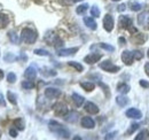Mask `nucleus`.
Segmentation results:
<instances>
[{"label":"nucleus","instance_id":"nucleus-1","mask_svg":"<svg viewBox=\"0 0 149 140\" xmlns=\"http://www.w3.org/2000/svg\"><path fill=\"white\" fill-rule=\"evenodd\" d=\"M49 129H51L52 132L56 133L58 137H62V138H65V139H68L70 137L69 130L65 129L63 125H61L57 122H55V121H51L49 122Z\"/></svg>","mask_w":149,"mask_h":140},{"label":"nucleus","instance_id":"nucleus-2","mask_svg":"<svg viewBox=\"0 0 149 140\" xmlns=\"http://www.w3.org/2000/svg\"><path fill=\"white\" fill-rule=\"evenodd\" d=\"M21 40L25 44H33L37 40V32L30 28H24L21 32Z\"/></svg>","mask_w":149,"mask_h":140},{"label":"nucleus","instance_id":"nucleus-3","mask_svg":"<svg viewBox=\"0 0 149 140\" xmlns=\"http://www.w3.org/2000/svg\"><path fill=\"white\" fill-rule=\"evenodd\" d=\"M119 25L123 29H129L131 34H136V31H138L135 28L132 27V20L129 16H125V15H122L119 18Z\"/></svg>","mask_w":149,"mask_h":140},{"label":"nucleus","instance_id":"nucleus-4","mask_svg":"<svg viewBox=\"0 0 149 140\" xmlns=\"http://www.w3.org/2000/svg\"><path fill=\"white\" fill-rule=\"evenodd\" d=\"M45 39H46V41L48 43V45H53V46H55L56 48H57V47H61V46L63 45V41H62L57 36L54 35V34H52V32L47 34V36L45 37Z\"/></svg>","mask_w":149,"mask_h":140},{"label":"nucleus","instance_id":"nucleus-5","mask_svg":"<svg viewBox=\"0 0 149 140\" xmlns=\"http://www.w3.org/2000/svg\"><path fill=\"white\" fill-rule=\"evenodd\" d=\"M138 23H139V25H141L145 30H149V10L142 12V13L138 16Z\"/></svg>","mask_w":149,"mask_h":140},{"label":"nucleus","instance_id":"nucleus-6","mask_svg":"<svg viewBox=\"0 0 149 140\" xmlns=\"http://www.w3.org/2000/svg\"><path fill=\"white\" fill-rule=\"evenodd\" d=\"M100 68H101V69H103L104 71L112 72V74H115V72H117V71H119V70H120V68H119L118 66H115L111 61H109V60L101 62V63H100Z\"/></svg>","mask_w":149,"mask_h":140},{"label":"nucleus","instance_id":"nucleus-7","mask_svg":"<svg viewBox=\"0 0 149 140\" xmlns=\"http://www.w3.org/2000/svg\"><path fill=\"white\" fill-rule=\"evenodd\" d=\"M113 25H115V22H113V18H112L110 14H107L104 18H103V28L106 31L110 32L113 29Z\"/></svg>","mask_w":149,"mask_h":140},{"label":"nucleus","instance_id":"nucleus-8","mask_svg":"<svg viewBox=\"0 0 149 140\" xmlns=\"http://www.w3.org/2000/svg\"><path fill=\"white\" fill-rule=\"evenodd\" d=\"M61 95V91L54 88H47L45 90V97L48 99H56Z\"/></svg>","mask_w":149,"mask_h":140},{"label":"nucleus","instance_id":"nucleus-9","mask_svg":"<svg viewBox=\"0 0 149 140\" xmlns=\"http://www.w3.org/2000/svg\"><path fill=\"white\" fill-rule=\"evenodd\" d=\"M101 57H102V55H101V54H97V53H91V54H88V55H86V56L84 57V61H85L86 63H88V64H94V63H95V62H97Z\"/></svg>","mask_w":149,"mask_h":140},{"label":"nucleus","instance_id":"nucleus-10","mask_svg":"<svg viewBox=\"0 0 149 140\" xmlns=\"http://www.w3.org/2000/svg\"><path fill=\"white\" fill-rule=\"evenodd\" d=\"M54 111H55L56 115H58V116H65L69 113V109H68V107L64 104H57L55 106V108H54Z\"/></svg>","mask_w":149,"mask_h":140},{"label":"nucleus","instance_id":"nucleus-11","mask_svg":"<svg viewBox=\"0 0 149 140\" xmlns=\"http://www.w3.org/2000/svg\"><path fill=\"white\" fill-rule=\"evenodd\" d=\"M122 60L126 66H131L133 63V60H134L133 53L130 52V51H124L122 53Z\"/></svg>","mask_w":149,"mask_h":140},{"label":"nucleus","instance_id":"nucleus-12","mask_svg":"<svg viewBox=\"0 0 149 140\" xmlns=\"http://www.w3.org/2000/svg\"><path fill=\"white\" fill-rule=\"evenodd\" d=\"M126 116L130 117V118H135V120H140L142 117V113L139 110V109H135V108H131L126 111Z\"/></svg>","mask_w":149,"mask_h":140},{"label":"nucleus","instance_id":"nucleus-13","mask_svg":"<svg viewBox=\"0 0 149 140\" xmlns=\"http://www.w3.org/2000/svg\"><path fill=\"white\" fill-rule=\"evenodd\" d=\"M78 47H72V48H63V50H58L57 55L58 56H69V55H74V53L78 52Z\"/></svg>","mask_w":149,"mask_h":140},{"label":"nucleus","instance_id":"nucleus-14","mask_svg":"<svg viewBox=\"0 0 149 140\" xmlns=\"http://www.w3.org/2000/svg\"><path fill=\"white\" fill-rule=\"evenodd\" d=\"M24 77L26 78V79H30V80H33L36 77H37V70L35 67H29V68H26L25 70V72H24Z\"/></svg>","mask_w":149,"mask_h":140},{"label":"nucleus","instance_id":"nucleus-15","mask_svg":"<svg viewBox=\"0 0 149 140\" xmlns=\"http://www.w3.org/2000/svg\"><path fill=\"white\" fill-rule=\"evenodd\" d=\"M81 126L85 127V129H93L95 126V122L93 121V118L86 116V117L81 118Z\"/></svg>","mask_w":149,"mask_h":140},{"label":"nucleus","instance_id":"nucleus-16","mask_svg":"<svg viewBox=\"0 0 149 140\" xmlns=\"http://www.w3.org/2000/svg\"><path fill=\"white\" fill-rule=\"evenodd\" d=\"M85 110L87 111V113H90V114H92V115H95V114H97L99 113V107L93 104V102H86L85 104Z\"/></svg>","mask_w":149,"mask_h":140},{"label":"nucleus","instance_id":"nucleus-17","mask_svg":"<svg viewBox=\"0 0 149 140\" xmlns=\"http://www.w3.org/2000/svg\"><path fill=\"white\" fill-rule=\"evenodd\" d=\"M84 23H85L86 27L90 28L91 30H96V28H97L96 22H95L94 18H84Z\"/></svg>","mask_w":149,"mask_h":140},{"label":"nucleus","instance_id":"nucleus-18","mask_svg":"<svg viewBox=\"0 0 149 140\" xmlns=\"http://www.w3.org/2000/svg\"><path fill=\"white\" fill-rule=\"evenodd\" d=\"M78 113H76V111H71V113H69V114H67L65 115V121L69 123H74L77 122V120H78Z\"/></svg>","mask_w":149,"mask_h":140},{"label":"nucleus","instance_id":"nucleus-19","mask_svg":"<svg viewBox=\"0 0 149 140\" xmlns=\"http://www.w3.org/2000/svg\"><path fill=\"white\" fill-rule=\"evenodd\" d=\"M133 43H135V44H143L146 40H147V36L146 35H136L135 37H132V39H131Z\"/></svg>","mask_w":149,"mask_h":140},{"label":"nucleus","instance_id":"nucleus-20","mask_svg":"<svg viewBox=\"0 0 149 140\" xmlns=\"http://www.w3.org/2000/svg\"><path fill=\"white\" fill-rule=\"evenodd\" d=\"M72 100H74V105L77 106V107H80V106L84 104V101H85V99H84L81 95L77 94V93H74V94H72Z\"/></svg>","mask_w":149,"mask_h":140},{"label":"nucleus","instance_id":"nucleus-21","mask_svg":"<svg viewBox=\"0 0 149 140\" xmlns=\"http://www.w3.org/2000/svg\"><path fill=\"white\" fill-rule=\"evenodd\" d=\"M9 23V18L6 14H0V29H3L8 25Z\"/></svg>","mask_w":149,"mask_h":140},{"label":"nucleus","instance_id":"nucleus-22","mask_svg":"<svg viewBox=\"0 0 149 140\" xmlns=\"http://www.w3.org/2000/svg\"><path fill=\"white\" fill-rule=\"evenodd\" d=\"M116 102H117L118 106L124 107V106H126L129 104V99H127L126 97H124V95H119V97L116 98Z\"/></svg>","mask_w":149,"mask_h":140},{"label":"nucleus","instance_id":"nucleus-23","mask_svg":"<svg viewBox=\"0 0 149 140\" xmlns=\"http://www.w3.org/2000/svg\"><path fill=\"white\" fill-rule=\"evenodd\" d=\"M80 86L84 88L85 91H87V92L93 91L94 88H95V85H94L93 83H91V82H83V83H80Z\"/></svg>","mask_w":149,"mask_h":140},{"label":"nucleus","instance_id":"nucleus-24","mask_svg":"<svg viewBox=\"0 0 149 140\" xmlns=\"http://www.w3.org/2000/svg\"><path fill=\"white\" fill-rule=\"evenodd\" d=\"M7 98H8V100H9V102L12 104V105L16 106L17 105V100H16V95L13 93V92H10V91H8L7 92Z\"/></svg>","mask_w":149,"mask_h":140},{"label":"nucleus","instance_id":"nucleus-25","mask_svg":"<svg viewBox=\"0 0 149 140\" xmlns=\"http://www.w3.org/2000/svg\"><path fill=\"white\" fill-rule=\"evenodd\" d=\"M148 138H149L148 130H142V131L135 137V140H143V139H148Z\"/></svg>","mask_w":149,"mask_h":140},{"label":"nucleus","instance_id":"nucleus-26","mask_svg":"<svg viewBox=\"0 0 149 140\" xmlns=\"http://www.w3.org/2000/svg\"><path fill=\"white\" fill-rule=\"evenodd\" d=\"M21 86L24 88V90H32V88H35V84L32 83V80H24V82H22V84H21Z\"/></svg>","mask_w":149,"mask_h":140},{"label":"nucleus","instance_id":"nucleus-27","mask_svg":"<svg viewBox=\"0 0 149 140\" xmlns=\"http://www.w3.org/2000/svg\"><path fill=\"white\" fill-rule=\"evenodd\" d=\"M117 90H118L120 93L126 94V93H129V91H130V86L126 85V84H119V85L117 86Z\"/></svg>","mask_w":149,"mask_h":140},{"label":"nucleus","instance_id":"nucleus-28","mask_svg":"<svg viewBox=\"0 0 149 140\" xmlns=\"http://www.w3.org/2000/svg\"><path fill=\"white\" fill-rule=\"evenodd\" d=\"M88 8V5L87 4H83V5H79L77 8H76V12L77 14H84Z\"/></svg>","mask_w":149,"mask_h":140},{"label":"nucleus","instance_id":"nucleus-29","mask_svg":"<svg viewBox=\"0 0 149 140\" xmlns=\"http://www.w3.org/2000/svg\"><path fill=\"white\" fill-rule=\"evenodd\" d=\"M14 125L16 126V129L19 131H23L24 130V122L22 121V118H16L14 121Z\"/></svg>","mask_w":149,"mask_h":140},{"label":"nucleus","instance_id":"nucleus-30","mask_svg":"<svg viewBox=\"0 0 149 140\" xmlns=\"http://www.w3.org/2000/svg\"><path fill=\"white\" fill-rule=\"evenodd\" d=\"M3 60H5L6 62H13V61L17 60V57H16L14 54H12V53H7V54L3 55Z\"/></svg>","mask_w":149,"mask_h":140},{"label":"nucleus","instance_id":"nucleus-31","mask_svg":"<svg viewBox=\"0 0 149 140\" xmlns=\"http://www.w3.org/2000/svg\"><path fill=\"white\" fill-rule=\"evenodd\" d=\"M8 37H9V39H10V41L13 44H17L19 43V37L15 34V31H9L8 32Z\"/></svg>","mask_w":149,"mask_h":140},{"label":"nucleus","instance_id":"nucleus-32","mask_svg":"<svg viewBox=\"0 0 149 140\" xmlns=\"http://www.w3.org/2000/svg\"><path fill=\"white\" fill-rule=\"evenodd\" d=\"M68 64L70 66V67H72L74 68L76 70H78V71H83L84 70V67L80 64V63H78V62H74V61H70V62H68Z\"/></svg>","mask_w":149,"mask_h":140},{"label":"nucleus","instance_id":"nucleus-33","mask_svg":"<svg viewBox=\"0 0 149 140\" xmlns=\"http://www.w3.org/2000/svg\"><path fill=\"white\" fill-rule=\"evenodd\" d=\"M100 47L103 48V50H106V51H108V52H113L115 51V47L113 46L109 45V44H104V43H101L100 44Z\"/></svg>","mask_w":149,"mask_h":140},{"label":"nucleus","instance_id":"nucleus-34","mask_svg":"<svg viewBox=\"0 0 149 140\" xmlns=\"http://www.w3.org/2000/svg\"><path fill=\"white\" fill-rule=\"evenodd\" d=\"M91 14H92V16H94V18H99L100 16V9H99V7L93 6L91 8Z\"/></svg>","mask_w":149,"mask_h":140},{"label":"nucleus","instance_id":"nucleus-35","mask_svg":"<svg viewBox=\"0 0 149 140\" xmlns=\"http://www.w3.org/2000/svg\"><path fill=\"white\" fill-rule=\"evenodd\" d=\"M7 80H8V83H15L16 82V75L14 72H9L7 75Z\"/></svg>","mask_w":149,"mask_h":140},{"label":"nucleus","instance_id":"nucleus-36","mask_svg":"<svg viewBox=\"0 0 149 140\" xmlns=\"http://www.w3.org/2000/svg\"><path fill=\"white\" fill-rule=\"evenodd\" d=\"M35 54L40 55V56H48L49 53L47 52L46 50H35Z\"/></svg>","mask_w":149,"mask_h":140},{"label":"nucleus","instance_id":"nucleus-37","mask_svg":"<svg viewBox=\"0 0 149 140\" xmlns=\"http://www.w3.org/2000/svg\"><path fill=\"white\" fill-rule=\"evenodd\" d=\"M142 8V5L141 4H131V9L133 10V12H138V10H140Z\"/></svg>","mask_w":149,"mask_h":140},{"label":"nucleus","instance_id":"nucleus-38","mask_svg":"<svg viewBox=\"0 0 149 140\" xmlns=\"http://www.w3.org/2000/svg\"><path fill=\"white\" fill-rule=\"evenodd\" d=\"M133 53V57L135 59V60H141L142 57H143V53H141L140 51H134Z\"/></svg>","mask_w":149,"mask_h":140},{"label":"nucleus","instance_id":"nucleus-39","mask_svg":"<svg viewBox=\"0 0 149 140\" xmlns=\"http://www.w3.org/2000/svg\"><path fill=\"white\" fill-rule=\"evenodd\" d=\"M9 134H10V137L16 138V137H17V131H16L15 129H10V130H9Z\"/></svg>","mask_w":149,"mask_h":140},{"label":"nucleus","instance_id":"nucleus-40","mask_svg":"<svg viewBox=\"0 0 149 140\" xmlns=\"http://www.w3.org/2000/svg\"><path fill=\"white\" fill-rule=\"evenodd\" d=\"M138 129H139V124H132V125H131L130 131H129V133H132L133 131H135V130H138Z\"/></svg>","mask_w":149,"mask_h":140},{"label":"nucleus","instance_id":"nucleus-41","mask_svg":"<svg viewBox=\"0 0 149 140\" xmlns=\"http://www.w3.org/2000/svg\"><path fill=\"white\" fill-rule=\"evenodd\" d=\"M140 85L142 86V88H149V83L148 82H146V80H140Z\"/></svg>","mask_w":149,"mask_h":140},{"label":"nucleus","instance_id":"nucleus-42","mask_svg":"<svg viewBox=\"0 0 149 140\" xmlns=\"http://www.w3.org/2000/svg\"><path fill=\"white\" fill-rule=\"evenodd\" d=\"M0 106H2V107H5L6 106V101H5V98H3V95L0 93Z\"/></svg>","mask_w":149,"mask_h":140},{"label":"nucleus","instance_id":"nucleus-43","mask_svg":"<svg viewBox=\"0 0 149 140\" xmlns=\"http://www.w3.org/2000/svg\"><path fill=\"white\" fill-rule=\"evenodd\" d=\"M115 134H116V132H112V133H109V134H107L106 136V139H111L115 137Z\"/></svg>","mask_w":149,"mask_h":140},{"label":"nucleus","instance_id":"nucleus-44","mask_svg":"<svg viewBox=\"0 0 149 140\" xmlns=\"http://www.w3.org/2000/svg\"><path fill=\"white\" fill-rule=\"evenodd\" d=\"M123 10H125V5L124 4L120 5V6H118V12H123Z\"/></svg>","mask_w":149,"mask_h":140},{"label":"nucleus","instance_id":"nucleus-45","mask_svg":"<svg viewBox=\"0 0 149 140\" xmlns=\"http://www.w3.org/2000/svg\"><path fill=\"white\" fill-rule=\"evenodd\" d=\"M145 71H146V74L148 75V77H149V63H146V66H145Z\"/></svg>","mask_w":149,"mask_h":140},{"label":"nucleus","instance_id":"nucleus-46","mask_svg":"<svg viewBox=\"0 0 149 140\" xmlns=\"http://www.w3.org/2000/svg\"><path fill=\"white\" fill-rule=\"evenodd\" d=\"M3 76H5V72H3V70L0 69V79H2V78H3Z\"/></svg>","mask_w":149,"mask_h":140},{"label":"nucleus","instance_id":"nucleus-47","mask_svg":"<svg viewBox=\"0 0 149 140\" xmlns=\"http://www.w3.org/2000/svg\"><path fill=\"white\" fill-rule=\"evenodd\" d=\"M119 41H120V43H122V45H123V44L125 43V39H124V38H119Z\"/></svg>","mask_w":149,"mask_h":140},{"label":"nucleus","instance_id":"nucleus-48","mask_svg":"<svg viewBox=\"0 0 149 140\" xmlns=\"http://www.w3.org/2000/svg\"><path fill=\"white\" fill-rule=\"evenodd\" d=\"M71 2H74V1H80V0H70Z\"/></svg>","mask_w":149,"mask_h":140},{"label":"nucleus","instance_id":"nucleus-49","mask_svg":"<svg viewBox=\"0 0 149 140\" xmlns=\"http://www.w3.org/2000/svg\"><path fill=\"white\" fill-rule=\"evenodd\" d=\"M112 1H119V0H112Z\"/></svg>","mask_w":149,"mask_h":140},{"label":"nucleus","instance_id":"nucleus-50","mask_svg":"<svg viewBox=\"0 0 149 140\" xmlns=\"http://www.w3.org/2000/svg\"><path fill=\"white\" fill-rule=\"evenodd\" d=\"M148 56H149V50H148Z\"/></svg>","mask_w":149,"mask_h":140}]
</instances>
